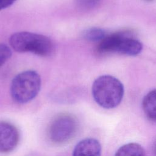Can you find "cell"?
Returning a JSON list of instances; mask_svg holds the SVG:
<instances>
[{
  "label": "cell",
  "instance_id": "cell-1",
  "mask_svg": "<svg viewBox=\"0 0 156 156\" xmlns=\"http://www.w3.org/2000/svg\"><path fill=\"white\" fill-rule=\"evenodd\" d=\"M124 93L122 83L110 75L98 77L92 85V94L96 102L104 108H113L121 102Z\"/></svg>",
  "mask_w": 156,
  "mask_h": 156
},
{
  "label": "cell",
  "instance_id": "cell-2",
  "mask_svg": "<svg viewBox=\"0 0 156 156\" xmlns=\"http://www.w3.org/2000/svg\"><path fill=\"white\" fill-rule=\"evenodd\" d=\"M9 43L13 50L18 52H31L42 57L50 55L54 48L53 42L49 37L25 31L12 35Z\"/></svg>",
  "mask_w": 156,
  "mask_h": 156
},
{
  "label": "cell",
  "instance_id": "cell-3",
  "mask_svg": "<svg viewBox=\"0 0 156 156\" xmlns=\"http://www.w3.org/2000/svg\"><path fill=\"white\" fill-rule=\"evenodd\" d=\"M41 88L40 75L34 70H27L17 74L12 80L10 95L18 104H25L34 99Z\"/></svg>",
  "mask_w": 156,
  "mask_h": 156
},
{
  "label": "cell",
  "instance_id": "cell-4",
  "mask_svg": "<svg viewBox=\"0 0 156 156\" xmlns=\"http://www.w3.org/2000/svg\"><path fill=\"white\" fill-rule=\"evenodd\" d=\"M142 49L141 43L126 31L107 34L98 46L100 53L116 52L127 55H136Z\"/></svg>",
  "mask_w": 156,
  "mask_h": 156
},
{
  "label": "cell",
  "instance_id": "cell-5",
  "mask_svg": "<svg viewBox=\"0 0 156 156\" xmlns=\"http://www.w3.org/2000/svg\"><path fill=\"white\" fill-rule=\"evenodd\" d=\"M77 124L75 118L68 114H62L55 118L48 129L50 140L56 144L69 141L75 135Z\"/></svg>",
  "mask_w": 156,
  "mask_h": 156
},
{
  "label": "cell",
  "instance_id": "cell-6",
  "mask_svg": "<svg viewBox=\"0 0 156 156\" xmlns=\"http://www.w3.org/2000/svg\"><path fill=\"white\" fill-rule=\"evenodd\" d=\"M19 140V132L13 125L0 122V152L7 153L14 150Z\"/></svg>",
  "mask_w": 156,
  "mask_h": 156
},
{
  "label": "cell",
  "instance_id": "cell-7",
  "mask_svg": "<svg viewBox=\"0 0 156 156\" xmlns=\"http://www.w3.org/2000/svg\"><path fill=\"white\" fill-rule=\"evenodd\" d=\"M101 146L98 140L92 138L79 141L74 147L73 156H101Z\"/></svg>",
  "mask_w": 156,
  "mask_h": 156
},
{
  "label": "cell",
  "instance_id": "cell-8",
  "mask_svg": "<svg viewBox=\"0 0 156 156\" xmlns=\"http://www.w3.org/2000/svg\"><path fill=\"white\" fill-rule=\"evenodd\" d=\"M142 107L146 117L151 121L156 122V89L150 91L144 97Z\"/></svg>",
  "mask_w": 156,
  "mask_h": 156
},
{
  "label": "cell",
  "instance_id": "cell-9",
  "mask_svg": "<svg viewBox=\"0 0 156 156\" xmlns=\"http://www.w3.org/2000/svg\"><path fill=\"white\" fill-rule=\"evenodd\" d=\"M115 156H146L144 148L136 143H130L120 147Z\"/></svg>",
  "mask_w": 156,
  "mask_h": 156
},
{
  "label": "cell",
  "instance_id": "cell-10",
  "mask_svg": "<svg viewBox=\"0 0 156 156\" xmlns=\"http://www.w3.org/2000/svg\"><path fill=\"white\" fill-rule=\"evenodd\" d=\"M107 35L106 32L101 28L91 27L83 32V37L85 40L89 41L99 43L107 36Z\"/></svg>",
  "mask_w": 156,
  "mask_h": 156
},
{
  "label": "cell",
  "instance_id": "cell-11",
  "mask_svg": "<svg viewBox=\"0 0 156 156\" xmlns=\"http://www.w3.org/2000/svg\"><path fill=\"white\" fill-rule=\"evenodd\" d=\"M102 0H76V4L81 10H88L99 5Z\"/></svg>",
  "mask_w": 156,
  "mask_h": 156
},
{
  "label": "cell",
  "instance_id": "cell-12",
  "mask_svg": "<svg viewBox=\"0 0 156 156\" xmlns=\"http://www.w3.org/2000/svg\"><path fill=\"white\" fill-rule=\"evenodd\" d=\"M11 49L5 44H0V68L10 58Z\"/></svg>",
  "mask_w": 156,
  "mask_h": 156
},
{
  "label": "cell",
  "instance_id": "cell-13",
  "mask_svg": "<svg viewBox=\"0 0 156 156\" xmlns=\"http://www.w3.org/2000/svg\"><path fill=\"white\" fill-rule=\"evenodd\" d=\"M16 0H0V11L12 5Z\"/></svg>",
  "mask_w": 156,
  "mask_h": 156
},
{
  "label": "cell",
  "instance_id": "cell-14",
  "mask_svg": "<svg viewBox=\"0 0 156 156\" xmlns=\"http://www.w3.org/2000/svg\"><path fill=\"white\" fill-rule=\"evenodd\" d=\"M155 156H156V146H155Z\"/></svg>",
  "mask_w": 156,
  "mask_h": 156
},
{
  "label": "cell",
  "instance_id": "cell-15",
  "mask_svg": "<svg viewBox=\"0 0 156 156\" xmlns=\"http://www.w3.org/2000/svg\"><path fill=\"white\" fill-rule=\"evenodd\" d=\"M146 1H152V0H146Z\"/></svg>",
  "mask_w": 156,
  "mask_h": 156
}]
</instances>
